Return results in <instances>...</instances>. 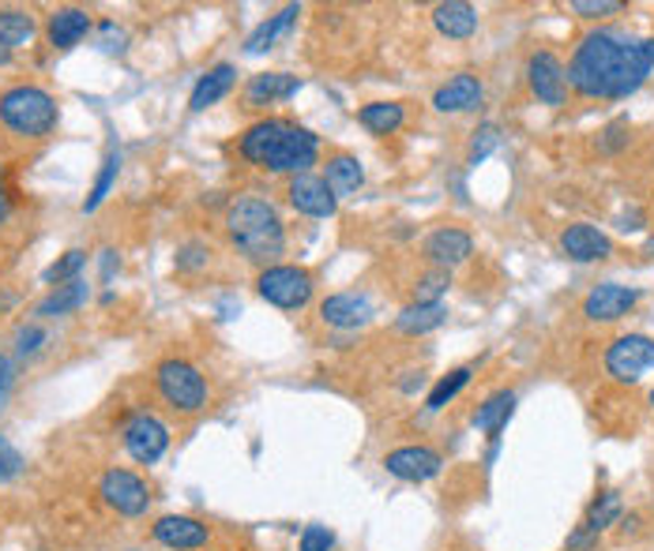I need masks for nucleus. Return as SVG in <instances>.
<instances>
[{"instance_id": "6ab92c4d", "label": "nucleus", "mask_w": 654, "mask_h": 551, "mask_svg": "<svg viewBox=\"0 0 654 551\" xmlns=\"http://www.w3.org/2000/svg\"><path fill=\"white\" fill-rule=\"evenodd\" d=\"M560 252L571 263H602L613 255V241L590 222H571L560 233Z\"/></svg>"}, {"instance_id": "6e6552de", "label": "nucleus", "mask_w": 654, "mask_h": 551, "mask_svg": "<svg viewBox=\"0 0 654 551\" xmlns=\"http://www.w3.org/2000/svg\"><path fill=\"white\" fill-rule=\"evenodd\" d=\"M121 443L135 465H154L170 450V428L148 409H135L121 425Z\"/></svg>"}, {"instance_id": "f704fd0d", "label": "nucleus", "mask_w": 654, "mask_h": 551, "mask_svg": "<svg viewBox=\"0 0 654 551\" xmlns=\"http://www.w3.org/2000/svg\"><path fill=\"white\" fill-rule=\"evenodd\" d=\"M501 146V128H497L493 121H486V124H478V132L470 135V146H467V165L475 169V165H481L489 158V154Z\"/></svg>"}, {"instance_id": "20e7f679", "label": "nucleus", "mask_w": 654, "mask_h": 551, "mask_svg": "<svg viewBox=\"0 0 654 551\" xmlns=\"http://www.w3.org/2000/svg\"><path fill=\"white\" fill-rule=\"evenodd\" d=\"M57 121L61 106L45 87L20 82V87H8L0 95V124L20 140H45V135H53Z\"/></svg>"}, {"instance_id": "e433bc0d", "label": "nucleus", "mask_w": 654, "mask_h": 551, "mask_svg": "<svg viewBox=\"0 0 654 551\" xmlns=\"http://www.w3.org/2000/svg\"><path fill=\"white\" fill-rule=\"evenodd\" d=\"M50 342V330L42 323H26L15 330V361H23V356H39L42 345Z\"/></svg>"}, {"instance_id": "1a4fd4ad", "label": "nucleus", "mask_w": 654, "mask_h": 551, "mask_svg": "<svg viewBox=\"0 0 654 551\" xmlns=\"http://www.w3.org/2000/svg\"><path fill=\"white\" fill-rule=\"evenodd\" d=\"M98 495H102V503L109 510H117L121 518H143V514L151 510V484L143 481L140 473L132 470H106L102 481H98Z\"/></svg>"}, {"instance_id": "09e8293b", "label": "nucleus", "mask_w": 654, "mask_h": 551, "mask_svg": "<svg viewBox=\"0 0 654 551\" xmlns=\"http://www.w3.org/2000/svg\"><path fill=\"white\" fill-rule=\"evenodd\" d=\"M129 551H140V548H129Z\"/></svg>"}, {"instance_id": "dca6fc26", "label": "nucleus", "mask_w": 654, "mask_h": 551, "mask_svg": "<svg viewBox=\"0 0 654 551\" xmlns=\"http://www.w3.org/2000/svg\"><path fill=\"white\" fill-rule=\"evenodd\" d=\"M422 255L433 271H456L475 255V236L467 233L462 225H436L429 236L422 241Z\"/></svg>"}, {"instance_id": "423d86ee", "label": "nucleus", "mask_w": 654, "mask_h": 551, "mask_svg": "<svg viewBox=\"0 0 654 551\" xmlns=\"http://www.w3.org/2000/svg\"><path fill=\"white\" fill-rule=\"evenodd\" d=\"M257 297L268 300V305L279 308V311H302V308L313 305L316 282L305 266L275 263V266H263V271L257 274Z\"/></svg>"}, {"instance_id": "aec40b11", "label": "nucleus", "mask_w": 654, "mask_h": 551, "mask_svg": "<svg viewBox=\"0 0 654 551\" xmlns=\"http://www.w3.org/2000/svg\"><path fill=\"white\" fill-rule=\"evenodd\" d=\"M481 98H486V82H481L475 71H456L448 82H440V87L433 90V109L436 113H470V109L481 106Z\"/></svg>"}, {"instance_id": "49530a36", "label": "nucleus", "mask_w": 654, "mask_h": 551, "mask_svg": "<svg viewBox=\"0 0 654 551\" xmlns=\"http://www.w3.org/2000/svg\"><path fill=\"white\" fill-rule=\"evenodd\" d=\"M12 57H15V49L4 38H0V68H8V64H12Z\"/></svg>"}, {"instance_id": "79ce46f5", "label": "nucleus", "mask_w": 654, "mask_h": 551, "mask_svg": "<svg viewBox=\"0 0 654 551\" xmlns=\"http://www.w3.org/2000/svg\"><path fill=\"white\" fill-rule=\"evenodd\" d=\"M15 383H20V361L8 356V353H0V412H4L8 401H12Z\"/></svg>"}, {"instance_id": "473e14b6", "label": "nucleus", "mask_w": 654, "mask_h": 551, "mask_svg": "<svg viewBox=\"0 0 654 551\" xmlns=\"http://www.w3.org/2000/svg\"><path fill=\"white\" fill-rule=\"evenodd\" d=\"M84 266H87V252H84V247H68V252L61 255V260L42 274V282L50 289H57V286H65V282H72V278H84V274H79Z\"/></svg>"}, {"instance_id": "39448f33", "label": "nucleus", "mask_w": 654, "mask_h": 551, "mask_svg": "<svg viewBox=\"0 0 654 551\" xmlns=\"http://www.w3.org/2000/svg\"><path fill=\"white\" fill-rule=\"evenodd\" d=\"M154 390L181 417H193V412L207 409V401H211L207 375L193 361H185V356H166V361L154 364Z\"/></svg>"}, {"instance_id": "c03bdc74", "label": "nucleus", "mask_w": 654, "mask_h": 551, "mask_svg": "<svg viewBox=\"0 0 654 551\" xmlns=\"http://www.w3.org/2000/svg\"><path fill=\"white\" fill-rule=\"evenodd\" d=\"M117 271H121V255H117L113 247H102V252H98V278L113 282Z\"/></svg>"}, {"instance_id": "7ed1b4c3", "label": "nucleus", "mask_w": 654, "mask_h": 551, "mask_svg": "<svg viewBox=\"0 0 654 551\" xmlns=\"http://www.w3.org/2000/svg\"><path fill=\"white\" fill-rule=\"evenodd\" d=\"M222 225L230 244L238 247V255H244L249 263H260V271L275 266L279 255H286V222L271 199L252 196V191L230 199Z\"/></svg>"}, {"instance_id": "8fccbe9b", "label": "nucleus", "mask_w": 654, "mask_h": 551, "mask_svg": "<svg viewBox=\"0 0 654 551\" xmlns=\"http://www.w3.org/2000/svg\"><path fill=\"white\" fill-rule=\"evenodd\" d=\"M222 551H233V548H222Z\"/></svg>"}, {"instance_id": "f3484780", "label": "nucleus", "mask_w": 654, "mask_h": 551, "mask_svg": "<svg viewBox=\"0 0 654 551\" xmlns=\"http://www.w3.org/2000/svg\"><path fill=\"white\" fill-rule=\"evenodd\" d=\"M643 293L632 289V286H617V282H602V286H595L587 293L584 300V316L590 323H617V319H624L629 311L640 305Z\"/></svg>"}, {"instance_id": "ddd939ff", "label": "nucleus", "mask_w": 654, "mask_h": 551, "mask_svg": "<svg viewBox=\"0 0 654 551\" xmlns=\"http://www.w3.org/2000/svg\"><path fill=\"white\" fill-rule=\"evenodd\" d=\"M316 316H320L324 327L350 334V330H366L372 323V316H377V308H372L369 293L342 289V293H331V297H324L320 308H316Z\"/></svg>"}, {"instance_id": "ea45409f", "label": "nucleus", "mask_w": 654, "mask_h": 551, "mask_svg": "<svg viewBox=\"0 0 654 551\" xmlns=\"http://www.w3.org/2000/svg\"><path fill=\"white\" fill-rule=\"evenodd\" d=\"M297 551H335V529L320 526V521L305 526L302 537H297Z\"/></svg>"}, {"instance_id": "c9c22d12", "label": "nucleus", "mask_w": 654, "mask_h": 551, "mask_svg": "<svg viewBox=\"0 0 654 551\" xmlns=\"http://www.w3.org/2000/svg\"><path fill=\"white\" fill-rule=\"evenodd\" d=\"M451 286L448 271H429L414 282V305H444V293Z\"/></svg>"}, {"instance_id": "72a5a7b5", "label": "nucleus", "mask_w": 654, "mask_h": 551, "mask_svg": "<svg viewBox=\"0 0 654 551\" xmlns=\"http://www.w3.org/2000/svg\"><path fill=\"white\" fill-rule=\"evenodd\" d=\"M207 263H211V244L207 241L193 236V241L177 244V255H174L177 274H199V271H207Z\"/></svg>"}, {"instance_id": "4468645a", "label": "nucleus", "mask_w": 654, "mask_h": 551, "mask_svg": "<svg viewBox=\"0 0 654 551\" xmlns=\"http://www.w3.org/2000/svg\"><path fill=\"white\" fill-rule=\"evenodd\" d=\"M154 544H162L166 551H204L211 544V526L193 518V514H162L151 526Z\"/></svg>"}, {"instance_id": "2eb2a0df", "label": "nucleus", "mask_w": 654, "mask_h": 551, "mask_svg": "<svg viewBox=\"0 0 654 551\" xmlns=\"http://www.w3.org/2000/svg\"><path fill=\"white\" fill-rule=\"evenodd\" d=\"M286 203L294 207L297 214L316 218V222L339 214V199H335V191L327 188L324 173H302V177H290L286 180Z\"/></svg>"}, {"instance_id": "cd10ccee", "label": "nucleus", "mask_w": 654, "mask_h": 551, "mask_svg": "<svg viewBox=\"0 0 654 551\" xmlns=\"http://www.w3.org/2000/svg\"><path fill=\"white\" fill-rule=\"evenodd\" d=\"M448 323V305H406L403 311L395 316V330L403 338H422V334H433V330H440Z\"/></svg>"}, {"instance_id": "a18cd8bd", "label": "nucleus", "mask_w": 654, "mask_h": 551, "mask_svg": "<svg viewBox=\"0 0 654 551\" xmlns=\"http://www.w3.org/2000/svg\"><path fill=\"white\" fill-rule=\"evenodd\" d=\"M8 218H12V188H8L4 169H0V229H4Z\"/></svg>"}, {"instance_id": "a211bd4d", "label": "nucleus", "mask_w": 654, "mask_h": 551, "mask_svg": "<svg viewBox=\"0 0 654 551\" xmlns=\"http://www.w3.org/2000/svg\"><path fill=\"white\" fill-rule=\"evenodd\" d=\"M95 31V20H90L87 8L79 4H65V8H53L50 20H45V42L53 45L57 53L76 49L87 34Z\"/></svg>"}, {"instance_id": "a19ab883", "label": "nucleus", "mask_w": 654, "mask_h": 551, "mask_svg": "<svg viewBox=\"0 0 654 551\" xmlns=\"http://www.w3.org/2000/svg\"><path fill=\"white\" fill-rule=\"evenodd\" d=\"M98 49H102L106 57H121V53L129 49V34H124L113 20L98 23Z\"/></svg>"}, {"instance_id": "de8ad7c7", "label": "nucleus", "mask_w": 654, "mask_h": 551, "mask_svg": "<svg viewBox=\"0 0 654 551\" xmlns=\"http://www.w3.org/2000/svg\"><path fill=\"white\" fill-rule=\"evenodd\" d=\"M651 409H654V390H651Z\"/></svg>"}, {"instance_id": "f8f14e48", "label": "nucleus", "mask_w": 654, "mask_h": 551, "mask_svg": "<svg viewBox=\"0 0 654 551\" xmlns=\"http://www.w3.org/2000/svg\"><path fill=\"white\" fill-rule=\"evenodd\" d=\"M624 518V499H621V492H602L595 503L587 507L584 514V521H579L576 529H571V537L565 540V551H590L602 540V532L606 529H613L617 521Z\"/></svg>"}, {"instance_id": "5701e85b", "label": "nucleus", "mask_w": 654, "mask_h": 551, "mask_svg": "<svg viewBox=\"0 0 654 551\" xmlns=\"http://www.w3.org/2000/svg\"><path fill=\"white\" fill-rule=\"evenodd\" d=\"M297 20H302V4H286V8H279L275 15H268V20L244 38V57H263V53H271L279 42L294 34Z\"/></svg>"}, {"instance_id": "9d476101", "label": "nucleus", "mask_w": 654, "mask_h": 551, "mask_svg": "<svg viewBox=\"0 0 654 551\" xmlns=\"http://www.w3.org/2000/svg\"><path fill=\"white\" fill-rule=\"evenodd\" d=\"M384 473L403 484H429L444 473V454L425 443H406L384 454Z\"/></svg>"}, {"instance_id": "c85d7f7f", "label": "nucleus", "mask_w": 654, "mask_h": 551, "mask_svg": "<svg viewBox=\"0 0 654 551\" xmlns=\"http://www.w3.org/2000/svg\"><path fill=\"white\" fill-rule=\"evenodd\" d=\"M358 124L369 135H395L406 124V106L403 102H369L358 109Z\"/></svg>"}, {"instance_id": "9b49d317", "label": "nucleus", "mask_w": 654, "mask_h": 551, "mask_svg": "<svg viewBox=\"0 0 654 551\" xmlns=\"http://www.w3.org/2000/svg\"><path fill=\"white\" fill-rule=\"evenodd\" d=\"M526 82H531V95L542 106L560 109L568 102V68L553 49L531 53V60H526Z\"/></svg>"}, {"instance_id": "bb28decb", "label": "nucleus", "mask_w": 654, "mask_h": 551, "mask_svg": "<svg viewBox=\"0 0 654 551\" xmlns=\"http://www.w3.org/2000/svg\"><path fill=\"white\" fill-rule=\"evenodd\" d=\"M90 300V286L84 278H72L65 286L50 289L45 297L34 305V316L39 319H57V316H72V311H79Z\"/></svg>"}, {"instance_id": "a878e982", "label": "nucleus", "mask_w": 654, "mask_h": 551, "mask_svg": "<svg viewBox=\"0 0 654 551\" xmlns=\"http://www.w3.org/2000/svg\"><path fill=\"white\" fill-rule=\"evenodd\" d=\"M324 180H327V188L335 191V199L358 196V191L366 188V165H361L358 154L335 151V154H327V162H324Z\"/></svg>"}, {"instance_id": "0eeeda50", "label": "nucleus", "mask_w": 654, "mask_h": 551, "mask_svg": "<svg viewBox=\"0 0 654 551\" xmlns=\"http://www.w3.org/2000/svg\"><path fill=\"white\" fill-rule=\"evenodd\" d=\"M654 372V338L647 334H621L606 349V375L621 387H632L643 375Z\"/></svg>"}, {"instance_id": "4c0bfd02", "label": "nucleus", "mask_w": 654, "mask_h": 551, "mask_svg": "<svg viewBox=\"0 0 654 551\" xmlns=\"http://www.w3.org/2000/svg\"><path fill=\"white\" fill-rule=\"evenodd\" d=\"M571 12L584 15V20H610V15H621L624 4L621 0H571Z\"/></svg>"}, {"instance_id": "393cba45", "label": "nucleus", "mask_w": 654, "mask_h": 551, "mask_svg": "<svg viewBox=\"0 0 654 551\" xmlns=\"http://www.w3.org/2000/svg\"><path fill=\"white\" fill-rule=\"evenodd\" d=\"M515 401H520L515 390H493L475 412H470V425H475V431H481L489 443H501V431L508 428V420H512Z\"/></svg>"}, {"instance_id": "4be33fe9", "label": "nucleus", "mask_w": 654, "mask_h": 551, "mask_svg": "<svg viewBox=\"0 0 654 551\" xmlns=\"http://www.w3.org/2000/svg\"><path fill=\"white\" fill-rule=\"evenodd\" d=\"M233 87H238V64H230V60L211 64V68L196 79L193 95H188V113H204V109L218 106Z\"/></svg>"}, {"instance_id": "37998d69", "label": "nucleus", "mask_w": 654, "mask_h": 551, "mask_svg": "<svg viewBox=\"0 0 654 551\" xmlns=\"http://www.w3.org/2000/svg\"><path fill=\"white\" fill-rule=\"evenodd\" d=\"M624 146H629V121H613L602 128V135H598V151L602 154H621Z\"/></svg>"}, {"instance_id": "b1692460", "label": "nucleus", "mask_w": 654, "mask_h": 551, "mask_svg": "<svg viewBox=\"0 0 654 551\" xmlns=\"http://www.w3.org/2000/svg\"><path fill=\"white\" fill-rule=\"evenodd\" d=\"M433 26H436V34H444V38L467 42L478 34L481 15L475 4H467V0H444V4L433 8Z\"/></svg>"}, {"instance_id": "2f4dec72", "label": "nucleus", "mask_w": 654, "mask_h": 551, "mask_svg": "<svg viewBox=\"0 0 654 551\" xmlns=\"http://www.w3.org/2000/svg\"><path fill=\"white\" fill-rule=\"evenodd\" d=\"M117 173H121V151H109L102 169H98V177H95V188H90V196L84 199V214H95V210L106 203V196L117 184Z\"/></svg>"}, {"instance_id": "f257e3e1", "label": "nucleus", "mask_w": 654, "mask_h": 551, "mask_svg": "<svg viewBox=\"0 0 654 551\" xmlns=\"http://www.w3.org/2000/svg\"><path fill=\"white\" fill-rule=\"evenodd\" d=\"M568 90L590 102H624L654 71V38H632L617 26L587 31L571 49Z\"/></svg>"}, {"instance_id": "7c9ffc66", "label": "nucleus", "mask_w": 654, "mask_h": 551, "mask_svg": "<svg viewBox=\"0 0 654 551\" xmlns=\"http://www.w3.org/2000/svg\"><path fill=\"white\" fill-rule=\"evenodd\" d=\"M39 34V23L26 8H0V38H4L12 49H23V45L34 42Z\"/></svg>"}, {"instance_id": "f03ea898", "label": "nucleus", "mask_w": 654, "mask_h": 551, "mask_svg": "<svg viewBox=\"0 0 654 551\" xmlns=\"http://www.w3.org/2000/svg\"><path fill=\"white\" fill-rule=\"evenodd\" d=\"M238 154L271 177H302L320 162V135L290 117H260L238 135Z\"/></svg>"}, {"instance_id": "c756f323", "label": "nucleus", "mask_w": 654, "mask_h": 551, "mask_svg": "<svg viewBox=\"0 0 654 551\" xmlns=\"http://www.w3.org/2000/svg\"><path fill=\"white\" fill-rule=\"evenodd\" d=\"M470 375H475V364H462V367H451L448 375H440V379L433 383V390L425 394V409L429 412H440V409H448L451 401L459 398L462 390H467V383H470Z\"/></svg>"}, {"instance_id": "412c9836", "label": "nucleus", "mask_w": 654, "mask_h": 551, "mask_svg": "<svg viewBox=\"0 0 654 551\" xmlns=\"http://www.w3.org/2000/svg\"><path fill=\"white\" fill-rule=\"evenodd\" d=\"M302 90V79L290 76V71H257L249 82H244V109H268L279 102H290V98Z\"/></svg>"}, {"instance_id": "58836bf2", "label": "nucleus", "mask_w": 654, "mask_h": 551, "mask_svg": "<svg viewBox=\"0 0 654 551\" xmlns=\"http://www.w3.org/2000/svg\"><path fill=\"white\" fill-rule=\"evenodd\" d=\"M26 470L23 454L15 450V443L8 436H0V484H12L15 476Z\"/></svg>"}]
</instances>
